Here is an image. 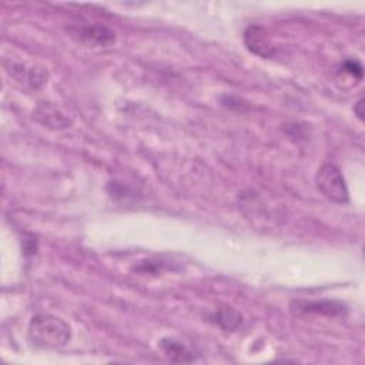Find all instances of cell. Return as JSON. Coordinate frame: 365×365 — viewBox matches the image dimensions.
<instances>
[{
	"label": "cell",
	"instance_id": "1",
	"mask_svg": "<svg viewBox=\"0 0 365 365\" xmlns=\"http://www.w3.org/2000/svg\"><path fill=\"white\" fill-rule=\"evenodd\" d=\"M29 339L40 348H61L71 338L68 324L53 314H36L29 324Z\"/></svg>",
	"mask_w": 365,
	"mask_h": 365
},
{
	"label": "cell",
	"instance_id": "2",
	"mask_svg": "<svg viewBox=\"0 0 365 365\" xmlns=\"http://www.w3.org/2000/svg\"><path fill=\"white\" fill-rule=\"evenodd\" d=\"M315 184H317V188L328 200L338 204H345L349 201L345 178L341 170L335 164L332 163L322 164L315 174Z\"/></svg>",
	"mask_w": 365,
	"mask_h": 365
},
{
	"label": "cell",
	"instance_id": "3",
	"mask_svg": "<svg viewBox=\"0 0 365 365\" xmlns=\"http://www.w3.org/2000/svg\"><path fill=\"white\" fill-rule=\"evenodd\" d=\"M289 311L294 315H304V314H319L331 318L346 317L348 308L344 302L335 299H318V301H304L295 299L289 304Z\"/></svg>",
	"mask_w": 365,
	"mask_h": 365
},
{
	"label": "cell",
	"instance_id": "4",
	"mask_svg": "<svg viewBox=\"0 0 365 365\" xmlns=\"http://www.w3.org/2000/svg\"><path fill=\"white\" fill-rule=\"evenodd\" d=\"M71 36L90 47H110L115 43V34L111 29L101 24H86L70 29Z\"/></svg>",
	"mask_w": 365,
	"mask_h": 365
},
{
	"label": "cell",
	"instance_id": "5",
	"mask_svg": "<svg viewBox=\"0 0 365 365\" xmlns=\"http://www.w3.org/2000/svg\"><path fill=\"white\" fill-rule=\"evenodd\" d=\"M244 44L251 53L264 58H269L275 54L274 43L267 30L261 26H250L245 29Z\"/></svg>",
	"mask_w": 365,
	"mask_h": 365
},
{
	"label": "cell",
	"instance_id": "6",
	"mask_svg": "<svg viewBox=\"0 0 365 365\" xmlns=\"http://www.w3.org/2000/svg\"><path fill=\"white\" fill-rule=\"evenodd\" d=\"M158 349L163 352V355L171 361V362H194L198 356L190 346H187L184 342L175 339V338H163L158 342Z\"/></svg>",
	"mask_w": 365,
	"mask_h": 365
},
{
	"label": "cell",
	"instance_id": "7",
	"mask_svg": "<svg viewBox=\"0 0 365 365\" xmlns=\"http://www.w3.org/2000/svg\"><path fill=\"white\" fill-rule=\"evenodd\" d=\"M34 117L37 121H40L44 127L50 128H66L70 124V120L67 115H64L56 106H53L48 101H41L34 108Z\"/></svg>",
	"mask_w": 365,
	"mask_h": 365
},
{
	"label": "cell",
	"instance_id": "8",
	"mask_svg": "<svg viewBox=\"0 0 365 365\" xmlns=\"http://www.w3.org/2000/svg\"><path fill=\"white\" fill-rule=\"evenodd\" d=\"M214 319L222 329L235 331L240 327L242 317L235 308H232L230 305H222L215 311Z\"/></svg>",
	"mask_w": 365,
	"mask_h": 365
},
{
	"label": "cell",
	"instance_id": "9",
	"mask_svg": "<svg viewBox=\"0 0 365 365\" xmlns=\"http://www.w3.org/2000/svg\"><path fill=\"white\" fill-rule=\"evenodd\" d=\"M342 71L348 73L351 77L356 78L358 81L362 78V64L356 58L345 60V63L342 64Z\"/></svg>",
	"mask_w": 365,
	"mask_h": 365
},
{
	"label": "cell",
	"instance_id": "10",
	"mask_svg": "<svg viewBox=\"0 0 365 365\" xmlns=\"http://www.w3.org/2000/svg\"><path fill=\"white\" fill-rule=\"evenodd\" d=\"M362 107H364V98L358 100V101H356V104L354 106V111H355L356 117H358L361 121L364 120V110H362Z\"/></svg>",
	"mask_w": 365,
	"mask_h": 365
}]
</instances>
